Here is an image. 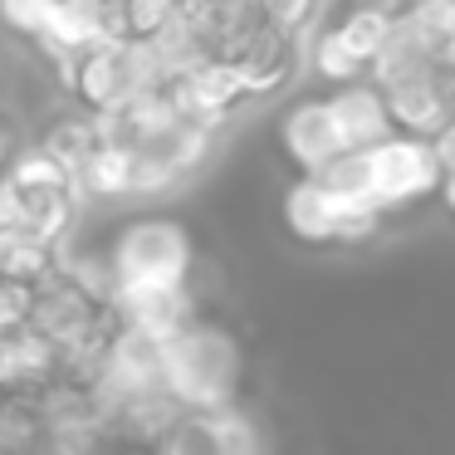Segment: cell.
Returning <instances> with one entry per match:
<instances>
[{"mask_svg": "<svg viewBox=\"0 0 455 455\" xmlns=\"http://www.w3.org/2000/svg\"><path fill=\"white\" fill-rule=\"evenodd\" d=\"M191 235L172 216H138L113 235L108 245V279H113V304L123 299H148V294H181L191 275Z\"/></svg>", "mask_w": 455, "mask_h": 455, "instance_id": "6da1fadb", "label": "cell"}, {"mask_svg": "<svg viewBox=\"0 0 455 455\" xmlns=\"http://www.w3.org/2000/svg\"><path fill=\"white\" fill-rule=\"evenodd\" d=\"M357 157V181H363V196L372 201L382 216H396V211H411L421 201L435 196V181H441V157H435L431 142L406 138V132H392V138L372 142L367 152H353Z\"/></svg>", "mask_w": 455, "mask_h": 455, "instance_id": "7a4b0ae2", "label": "cell"}, {"mask_svg": "<svg viewBox=\"0 0 455 455\" xmlns=\"http://www.w3.org/2000/svg\"><path fill=\"white\" fill-rule=\"evenodd\" d=\"M382 211L353 191L333 187L328 177H299L284 196V226L308 245H353L382 226Z\"/></svg>", "mask_w": 455, "mask_h": 455, "instance_id": "3957f363", "label": "cell"}, {"mask_svg": "<svg viewBox=\"0 0 455 455\" xmlns=\"http://www.w3.org/2000/svg\"><path fill=\"white\" fill-rule=\"evenodd\" d=\"M60 93L84 113H113L138 93V64H132V44L128 40H93L84 44L74 60H64L54 69Z\"/></svg>", "mask_w": 455, "mask_h": 455, "instance_id": "277c9868", "label": "cell"}, {"mask_svg": "<svg viewBox=\"0 0 455 455\" xmlns=\"http://www.w3.org/2000/svg\"><path fill=\"white\" fill-rule=\"evenodd\" d=\"M377 89L387 93L392 128L406 132V138L435 142L455 123V64H451V54L421 64V69L396 74V79L377 84Z\"/></svg>", "mask_w": 455, "mask_h": 455, "instance_id": "5b68a950", "label": "cell"}, {"mask_svg": "<svg viewBox=\"0 0 455 455\" xmlns=\"http://www.w3.org/2000/svg\"><path fill=\"white\" fill-rule=\"evenodd\" d=\"M279 152L299 167V177H318L338 157H347L323 89H308L299 99H289V108L279 113Z\"/></svg>", "mask_w": 455, "mask_h": 455, "instance_id": "8992f818", "label": "cell"}, {"mask_svg": "<svg viewBox=\"0 0 455 455\" xmlns=\"http://www.w3.org/2000/svg\"><path fill=\"white\" fill-rule=\"evenodd\" d=\"M328 93V108H333L338 138L347 152H367L372 142L392 138V108H387V93L377 89V79H357V84H338Z\"/></svg>", "mask_w": 455, "mask_h": 455, "instance_id": "52a82bcc", "label": "cell"}, {"mask_svg": "<svg viewBox=\"0 0 455 455\" xmlns=\"http://www.w3.org/2000/svg\"><path fill=\"white\" fill-rule=\"evenodd\" d=\"M54 11H60V0H0V30L30 50L44 35V25L54 20Z\"/></svg>", "mask_w": 455, "mask_h": 455, "instance_id": "ba28073f", "label": "cell"}, {"mask_svg": "<svg viewBox=\"0 0 455 455\" xmlns=\"http://www.w3.org/2000/svg\"><path fill=\"white\" fill-rule=\"evenodd\" d=\"M435 201H441V206L455 216V162H451V167H441V181H435Z\"/></svg>", "mask_w": 455, "mask_h": 455, "instance_id": "9c48e42d", "label": "cell"}]
</instances>
